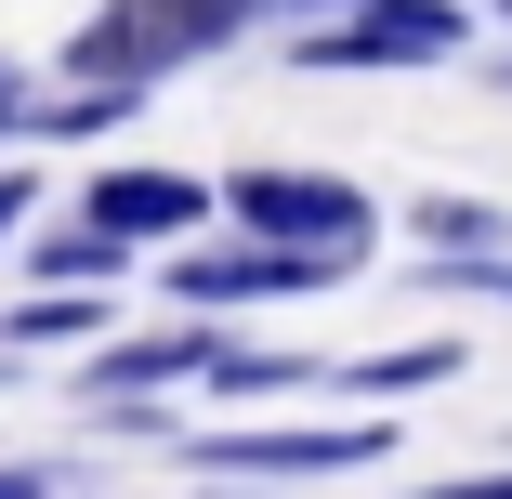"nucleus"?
Listing matches in <instances>:
<instances>
[{
  "label": "nucleus",
  "instance_id": "nucleus-3",
  "mask_svg": "<svg viewBox=\"0 0 512 499\" xmlns=\"http://www.w3.org/2000/svg\"><path fill=\"white\" fill-rule=\"evenodd\" d=\"M434 53H460L447 0H368V14H342L329 40H302V66H434Z\"/></svg>",
  "mask_w": 512,
  "mask_h": 499
},
{
  "label": "nucleus",
  "instance_id": "nucleus-12",
  "mask_svg": "<svg viewBox=\"0 0 512 499\" xmlns=\"http://www.w3.org/2000/svg\"><path fill=\"white\" fill-rule=\"evenodd\" d=\"M0 119H14V66H0Z\"/></svg>",
  "mask_w": 512,
  "mask_h": 499
},
{
  "label": "nucleus",
  "instance_id": "nucleus-10",
  "mask_svg": "<svg viewBox=\"0 0 512 499\" xmlns=\"http://www.w3.org/2000/svg\"><path fill=\"white\" fill-rule=\"evenodd\" d=\"M14 224H27V184H14V171H0V237H14Z\"/></svg>",
  "mask_w": 512,
  "mask_h": 499
},
{
  "label": "nucleus",
  "instance_id": "nucleus-8",
  "mask_svg": "<svg viewBox=\"0 0 512 499\" xmlns=\"http://www.w3.org/2000/svg\"><path fill=\"white\" fill-rule=\"evenodd\" d=\"M40 276H53V289H92V276H119V237H92V224H79V237H53V250H40Z\"/></svg>",
  "mask_w": 512,
  "mask_h": 499
},
{
  "label": "nucleus",
  "instance_id": "nucleus-1",
  "mask_svg": "<svg viewBox=\"0 0 512 499\" xmlns=\"http://www.w3.org/2000/svg\"><path fill=\"white\" fill-rule=\"evenodd\" d=\"M237 14H250V0H119V14L92 27V40H66V66H79L92 92H132V79L184 66V53H211Z\"/></svg>",
  "mask_w": 512,
  "mask_h": 499
},
{
  "label": "nucleus",
  "instance_id": "nucleus-2",
  "mask_svg": "<svg viewBox=\"0 0 512 499\" xmlns=\"http://www.w3.org/2000/svg\"><path fill=\"white\" fill-rule=\"evenodd\" d=\"M224 197H237V224L276 237V250H355L368 237V197L329 184V171H237Z\"/></svg>",
  "mask_w": 512,
  "mask_h": 499
},
{
  "label": "nucleus",
  "instance_id": "nucleus-7",
  "mask_svg": "<svg viewBox=\"0 0 512 499\" xmlns=\"http://www.w3.org/2000/svg\"><path fill=\"white\" fill-rule=\"evenodd\" d=\"M211 355H224V342H197V329H158V342H132V355H106V381H119V394H145V381H197Z\"/></svg>",
  "mask_w": 512,
  "mask_h": 499
},
{
  "label": "nucleus",
  "instance_id": "nucleus-5",
  "mask_svg": "<svg viewBox=\"0 0 512 499\" xmlns=\"http://www.w3.org/2000/svg\"><path fill=\"white\" fill-rule=\"evenodd\" d=\"M211 473H342V460H394V434H368V421H342V434H224V447H197Z\"/></svg>",
  "mask_w": 512,
  "mask_h": 499
},
{
  "label": "nucleus",
  "instance_id": "nucleus-9",
  "mask_svg": "<svg viewBox=\"0 0 512 499\" xmlns=\"http://www.w3.org/2000/svg\"><path fill=\"white\" fill-rule=\"evenodd\" d=\"M421 499H512V473H473V486H421Z\"/></svg>",
  "mask_w": 512,
  "mask_h": 499
},
{
  "label": "nucleus",
  "instance_id": "nucleus-11",
  "mask_svg": "<svg viewBox=\"0 0 512 499\" xmlns=\"http://www.w3.org/2000/svg\"><path fill=\"white\" fill-rule=\"evenodd\" d=\"M0 499H40V486H27V473H0Z\"/></svg>",
  "mask_w": 512,
  "mask_h": 499
},
{
  "label": "nucleus",
  "instance_id": "nucleus-6",
  "mask_svg": "<svg viewBox=\"0 0 512 499\" xmlns=\"http://www.w3.org/2000/svg\"><path fill=\"white\" fill-rule=\"evenodd\" d=\"M197 211H211L197 171H106L92 184V237H184Z\"/></svg>",
  "mask_w": 512,
  "mask_h": 499
},
{
  "label": "nucleus",
  "instance_id": "nucleus-4",
  "mask_svg": "<svg viewBox=\"0 0 512 499\" xmlns=\"http://www.w3.org/2000/svg\"><path fill=\"white\" fill-rule=\"evenodd\" d=\"M316 276H342V250H276V237H250V250H171L184 303H263V289H316Z\"/></svg>",
  "mask_w": 512,
  "mask_h": 499
}]
</instances>
